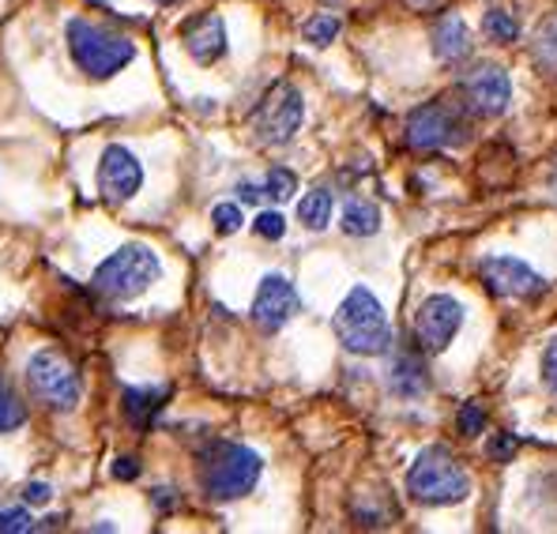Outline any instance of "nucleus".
Segmentation results:
<instances>
[{"instance_id":"obj_1","label":"nucleus","mask_w":557,"mask_h":534,"mask_svg":"<svg viewBox=\"0 0 557 534\" xmlns=\"http://www.w3.org/2000/svg\"><path fill=\"white\" fill-rule=\"evenodd\" d=\"M69 53L76 61L79 72H87L91 79H113L121 69L136 61V42L117 30L102 27L91 20H69Z\"/></svg>"},{"instance_id":"obj_2","label":"nucleus","mask_w":557,"mask_h":534,"mask_svg":"<svg viewBox=\"0 0 557 534\" xmlns=\"http://www.w3.org/2000/svg\"><path fill=\"white\" fill-rule=\"evenodd\" d=\"M332 327H335V335H339V343L350 350V355L376 358V355H384V350L392 347L388 316H384L381 301H376L366 286H355V290L343 298V306L335 309Z\"/></svg>"},{"instance_id":"obj_3","label":"nucleus","mask_w":557,"mask_h":534,"mask_svg":"<svg viewBox=\"0 0 557 534\" xmlns=\"http://www.w3.org/2000/svg\"><path fill=\"white\" fill-rule=\"evenodd\" d=\"M264 459L245 445H211L200 456V482L211 500H237L260 482Z\"/></svg>"},{"instance_id":"obj_4","label":"nucleus","mask_w":557,"mask_h":534,"mask_svg":"<svg viewBox=\"0 0 557 534\" xmlns=\"http://www.w3.org/2000/svg\"><path fill=\"white\" fill-rule=\"evenodd\" d=\"M159 275H162V264L147 245H121L117 252H110V257L95 268L91 290L110 301H133Z\"/></svg>"},{"instance_id":"obj_5","label":"nucleus","mask_w":557,"mask_h":534,"mask_svg":"<svg viewBox=\"0 0 557 534\" xmlns=\"http://www.w3.org/2000/svg\"><path fill=\"white\" fill-rule=\"evenodd\" d=\"M471 489L460 459L445 445H430L414 459L411 474H407V493L418 505H460Z\"/></svg>"},{"instance_id":"obj_6","label":"nucleus","mask_w":557,"mask_h":534,"mask_svg":"<svg viewBox=\"0 0 557 534\" xmlns=\"http://www.w3.org/2000/svg\"><path fill=\"white\" fill-rule=\"evenodd\" d=\"M27 388H30V396L42 402V407L61 410V414L76 410L79 399H84V381H79V369L72 365L69 355H61V350H53V347L30 355V361H27Z\"/></svg>"},{"instance_id":"obj_7","label":"nucleus","mask_w":557,"mask_h":534,"mask_svg":"<svg viewBox=\"0 0 557 534\" xmlns=\"http://www.w3.org/2000/svg\"><path fill=\"white\" fill-rule=\"evenodd\" d=\"M306 117V102H301V90L290 84H275L252 110V133L260 144H290L294 133L301 128Z\"/></svg>"},{"instance_id":"obj_8","label":"nucleus","mask_w":557,"mask_h":534,"mask_svg":"<svg viewBox=\"0 0 557 534\" xmlns=\"http://www.w3.org/2000/svg\"><path fill=\"white\" fill-rule=\"evenodd\" d=\"M460 139H463V121L448 102H425L407 117V144L414 151H437V147L460 144Z\"/></svg>"},{"instance_id":"obj_9","label":"nucleus","mask_w":557,"mask_h":534,"mask_svg":"<svg viewBox=\"0 0 557 534\" xmlns=\"http://www.w3.org/2000/svg\"><path fill=\"white\" fill-rule=\"evenodd\" d=\"M460 324H463V306H460V301L448 298V294H433V298H425L422 309H418L414 335H418V343H422V350L441 355V350L456 339Z\"/></svg>"},{"instance_id":"obj_10","label":"nucleus","mask_w":557,"mask_h":534,"mask_svg":"<svg viewBox=\"0 0 557 534\" xmlns=\"http://www.w3.org/2000/svg\"><path fill=\"white\" fill-rule=\"evenodd\" d=\"M144 185V166L128 147L110 144L98 162V193L106 203H128Z\"/></svg>"},{"instance_id":"obj_11","label":"nucleus","mask_w":557,"mask_h":534,"mask_svg":"<svg viewBox=\"0 0 557 534\" xmlns=\"http://www.w3.org/2000/svg\"><path fill=\"white\" fill-rule=\"evenodd\" d=\"M482 283H486L490 294L497 298H539L546 290L543 275H535L523 260L512 257H490L482 260Z\"/></svg>"},{"instance_id":"obj_12","label":"nucleus","mask_w":557,"mask_h":534,"mask_svg":"<svg viewBox=\"0 0 557 534\" xmlns=\"http://www.w3.org/2000/svg\"><path fill=\"white\" fill-rule=\"evenodd\" d=\"M463 98H467L463 105H471L474 113H482V117H497V113L509 110V98H512L509 72L497 69V64H479L474 72H467Z\"/></svg>"},{"instance_id":"obj_13","label":"nucleus","mask_w":557,"mask_h":534,"mask_svg":"<svg viewBox=\"0 0 557 534\" xmlns=\"http://www.w3.org/2000/svg\"><path fill=\"white\" fill-rule=\"evenodd\" d=\"M301 309L298 290L286 275H264L257 298H252V320H257L264 332H278L294 312Z\"/></svg>"},{"instance_id":"obj_14","label":"nucleus","mask_w":557,"mask_h":534,"mask_svg":"<svg viewBox=\"0 0 557 534\" xmlns=\"http://www.w3.org/2000/svg\"><path fill=\"white\" fill-rule=\"evenodd\" d=\"M182 42L196 64H215L226 53V23L219 12H200L193 20H185Z\"/></svg>"},{"instance_id":"obj_15","label":"nucleus","mask_w":557,"mask_h":534,"mask_svg":"<svg viewBox=\"0 0 557 534\" xmlns=\"http://www.w3.org/2000/svg\"><path fill=\"white\" fill-rule=\"evenodd\" d=\"M433 53H437V61H463L467 53H471V30H467V23L460 15H445V20L437 23V30H433Z\"/></svg>"},{"instance_id":"obj_16","label":"nucleus","mask_w":557,"mask_h":534,"mask_svg":"<svg viewBox=\"0 0 557 534\" xmlns=\"http://www.w3.org/2000/svg\"><path fill=\"white\" fill-rule=\"evenodd\" d=\"M430 388V373H425V361L422 355H414V350H407V355L396 358V365H392V392L396 396H422V392Z\"/></svg>"},{"instance_id":"obj_17","label":"nucleus","mask_w":557,"mask_h":534,"mask_svg":"<svg viewBox=\"0 0 557 534\" xmlns=\"http://www.w3.org/2000/svg\"><path fill=\"white\" fill-rule=\"evenodd\" d=\"M162 402H166V392L162 388H128L125 392V418L136 425V430H147V425L159 418Z\"/></svg>"},{"instance_id":"obj_18","label":"nucleus","mask_w":557,"mask_h":534,"mask_svg":"<svg viewBox=\"0 0 557 534\" xmlns=\"http://www.w3.org/2000/svg\"><path fill=\"white\" fill-rule=\"evenodd\" d=\"M343 234L350 237H370L381 229V211H376V203L370 200H350L347 208H343Z\"/></svg>"},{"instance_id":"obj_19","label":"nucleus","mask_w":557,"mask_h":534,"mask_svg":"<svg viewBox=\"0 0 557 534\" xmlns=\"http://www.w3.org/2000/svg\"><path fill=\"white\" fill-rule=\"evenodd\" d=\"M27 425V402L20 399V392L8 384V376L0 373V437L15 433Z\"/></svg>"},{"instance_id":"obj_20","label":"nucleus","mask_w":557,"mask_h":534,"mask_svg":"<svg viewBox=\"0 0 557 534\" xmlns=\"http://www.w3.org/2000/svg\"><path fill=\"white\" fill-rule=\"evenodd\" d=\"M298 219L309 229H324L327 223H332V193H327V188H313L309 196H301Z\"/></svg>"},{"instance_id":"obj_21","label":"nucleus","mask_w":557,"mask_h":534,"mask_svg":"<svg viewBox=\"0 0 557 534\" xmlns=\"http://www.w3.org/2000/svg\"><path fill=\"white\" fill-rule=\"evenodd\" d=\"M535 61L543 64L546 72H557V15H550V20L539 27V35H535Z\"/></svg>"},{"instance_id":"obj_22","label":"nucleus","mask_w":557,"mask_h":534,"mask_svg":"<svg viewBox=\"0 0 557 534\" xmlns=\"http://www.w3.org/2000/svg\"><path fill=\"white\" fill-rule=\"evenodd\" d=\"M482 30H486L490 42H516V35H520V27H516V20L509 12H502V8H494V12H486V20H482Z\"/></svg>"},{"instance_id":"obj_23","label":"nucleus","mask_w":557,"mask_h":534,"mask_svg":"<svg viewBox=\"0 0 557 534\" xmlns=\"http://www.w3.org/2000/svg\"><path fill=\"white\" fill-rule=\"evenodd\" d=\"M30 531H38V523L27 508L0 505V534H30Z\"/></svg>"},{"instance_id":"obj_24","label":"nucleus","mask_w":557,"mask_h":534,"mask_svg":"<svg viewBox=\"0 0 557 534\" xmlns=\"http://www.w3.org/2000/svg\"><path fill=\"white\" fill-rule=\"evenodd\" d=\"M294 193H298V177H294V170L275 166L264 181V196H272V200L283 203V200H290Z\"/></svg>"},{"instance_id":"obj_25","label":"nucleus","mask_w":557,"mask_h":534,"mask_svg":"<svg viewBox=\"0 0 557 534\" xmlns=\"http://www.w3.org/2000/svg\"><path fill=\"white\" fill-rule=\"evenodd\" d=\"M301 35H306V42H313V46H327V42H335V35H339V20H335V15H313V20L301 27Z\"/></svg>"},{"instance_id":"obj_26","label":"nucleus","mask_w":557,"mask_h":534,"mask_svg":"<svg viewBox=\"0 0 557 534\" xmlns=\"http://www.w3.org/2000/svg\"><path fill=\"white\" fill-rule=\"evenodd\" d=\"M211 223H215V229L219 234H237V229H242V208H237V203H219L215 211H211Z\"/></svg>"},{"instance_id":"obj_27","label":"nucleus","mask_w":557,"mask_h":534,"mask_svg":"<svg viewBox=\"0 0 557 534\" xmlns=\"http://www.w3.org/2000/svg\"><path fill=\"white\" fill-rule=\"evenodd\" d=\"M456 425H460L463 437H479V433L486 430V414H482L474 402H463L460 414H456Z\"/></svg>"},{"instance_id":"obj_28","label":"nucleus","mask_w":557,"mask_h":534,"mask_svg":"<svg viewBox=\"0 0 557 534\" xmlns=\"http://www.w3.org/2000/svg\"><path fill=\"white\" fill-rule=\"evenodd\" d=\"M252 229H257L264 241H278V237L286 234V219L278 215V211H260L257 223H252Z\"/></svg>"},{"instance_id":"obj_29","label":"nucleus","mask_w":557,"mask_h":534,"mask_svg":"<svg viewBox=\"0 0 557 534\" xmlns=\"http://www.w3.org/2000/svg\"><path fill=\"white\" fill-rule=\"evenodd\" d=\"M543 381H546V392L557 399V339H550V347H546V355H543Z\"/></svg>"},{"instance_id":"obj_30","label":"nucleus","mask_w":557,"mask_h":534,"mask_svg":"<svg viewBox=\"0 0 557 534\" xmlns=\"http://www.w3.org/2000/svg\"><path fill=\"white\" fill-rule=\"evenodd\" d=\"M113 479L117 482H133V479H139V463L133 456H121L117 463H113Z\"/></svg>"},{"instance_id":"obj_31","label":"nucleus","mask_w":557,"mask_h":534,"mask_svg":"<svg viewBox=\"0 0 557 534\" xmlns=\"http://www.w3.org/2000/svg\"><path fill=\"white\" fill-rule=\"evenodd\" d=\"M49 497H53V489H49L46 482H27V489H23L27 505H49Z\"/></svg>"},{"instance_id":"obj_32","label":"nucleus","mask_w":557,"mask_h":534,"mask_svg":"<svg viewBox=\"0 0 557 534\" xmlns=\"http://www.w3.org/2000/svg\"><path fill=\"white\" fill-rule=\"evenodd\" d=\"M512 451H516V440L509 437V433H497V437L490 440V456L494 459H509Z\"/></svg>"},{"instance_id":"obj_33","label":"nucleus","mask_w":557,"mask_h":534,"mask_svg":"<svg viewBox=\"0 0 557 534\" xmlns=\"http://www.w3.org/2000/svg\"><path fill=\"white\" fill-rule=\"evenodd\" d=\"M151 500H154V508H159V512H170V508L177 505L174 489H154V493H151Z\"/></svg>"},{"instance_id":"obj_34","label":"nucleus","mask_w":557,"mask_h":534,"mask_svg":"<svg viewBox=\"0 0 557 534\" xmlns=\"http://www.w3.org/2000/svg\"><path fill=\"white\" fill-rule=\"evenodd\" d=\"M260 196H264V193H260L257 185H249V181H245V185H237V200H242V203H257Z\"/></svg>"},{"instance_id":"obj_35","label":"nucleus","mask_w":557,"mask_h":534,"mask_svg":"<svg viewBox=\"0 0 557 534\" xmlns=\"http://www.w3.org/2000/svg\"><path fill=\"white\" fill-rule=\"evenodd\" d=\"M154 4H182V0H154Z\"/></svg>"},{"instance_id":"obj_36","label":"nucleus","mask_w":557,"mask_h":534,"mask_svg":"<svg viewBox=\"0 0 557 534\" xmlns=\"http://www.w3.org/2000/svg\"><path fill=\"white\" fill-rule=\"evenodd\" d=\"M554 188H557V177H554Z\"/></svg>"},{"instance_id":"obj_37","label":"nucleus","mask_w":557,"mask_h":534,"mask_svg":"<svg viewBox=\"0 0 557 534\" xmlns=\"http://www.w3.org/2000/svg\"><path fill=\"white\" fill-rule=\"evenodd\" d=\"M327 4H332V0H327Z\"/></svg>"}]
</instances>
